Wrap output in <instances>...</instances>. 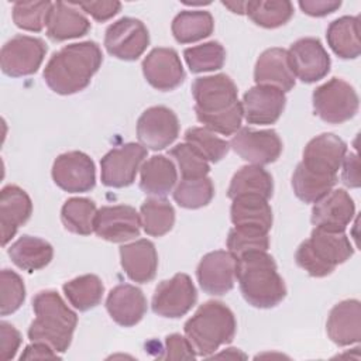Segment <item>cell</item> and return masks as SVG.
<instances>
[{
	"instance_id": "6da1fadb",
	"label": "cell",
	"mask_w": 361,
	"mask_h": 361,
	"mask_svg": "<svg viewBox=\"0 0 361 361\" xmlns=\"http://www.w3.org/2000/svg\"><path fill=\"white\" fill-rule=\"evenodd\" d=\"M103 62L94 41L71 44L55 52L44 68V80L58 94H73L90 83Z\"/></svg>"
},
{
	"instance_id": "7a4b0ae2",
	"label": "cell",
	"mask_w": 361,
	"mask_h": 361,
	"mask_svg": "<svg viewBox=\"0 0 361 361\" xmlns=\"http://www.w3.org/2000/svg\"><path fill=\"white\" fill-rule=\"evenodd\" d=\"M235 279L243 298L254 307H275L286 296L285 282L267 251H252L235 258Z\"/></svg>"
},
{
	"instance_id": "3957f363",
	"label": "cell",
	"mask_w": 361,
	"mask_h": 361,
	"mask_svg": "<svg viewBox=\"0 0 361 361\" xmlns=\"http://www.w3.org/2000/svg\"><path fill=\"white\" fill-rule=\"evenodd\" d=\"M35 319L30 324L28 338L45 343L56 353H65L72 341L78 316L55 290H41L32 299Z\"/></svg>"
},
{
	"instance_id": "277c9868",
	"label": "cell",
	"mask_w": 361,
	"mask_h": 361,
	"mask_svg": "<svg viewBox=\"0 0 361 361\" xmlns=\"http://www.w3.org/2000/svg\"><path fill=\"white\" fill-rule=\"evenodd\" d=\"M185 336L199 357H210L230 343L237 330L234 313L224 303L209 300L185 323Z\"/></svg>"
},
{
	"instance_id": "5b68a950",
	"label": "cell",
	"mask_w": 361,
	"mask_h": 361,
	"mask_svg": "<svg viewBox=\"0 0 361 361\" xmlns=\"http://www.w3.org/2000/svg\"><path fill=\"white\" fill-rule=\"evenodd\" d=\"M353 254L354 248L344 231L314 227L310 237L298 247L295 261L310 276L323 278Z\"/></svg>"
},
{
	"instance_id": "8992f818",
	"label": "cell",
	"mask_w": 361,
	"mask_h": 361,
	"mask_svg": "<svg viewBox=\"0 0 361 361\" xmlns=\"http://www.w3.org/2000/svg\"><path fill=\"white\" fill-rule=\"evenodd\" d=\"M312 100L314 114L329 124L348 121L357 114L360 104L355 89L340 78H331L316 87Z\"/></svg>"
},
{
	"instance_id": "52a82bcc",
	"label": "cell",
	"mask_w": 361,
	"mask_h": 361,
	"mask_svg": "<svg viewBox=\"0 0 361 361\" xmlns=\"http://www.w3.org/2000/svg\"><path fill=\"white\" fill-rule=\"evenodd\" d=\"M45 54L47 45L41 38L16 35L3 45L0 52V66L7 76H28L38 71Z\"/></svg>"
},
{
	"instance_id": "ba28073f",
	"label": "cell",
	"mask_w": 361,
	"mask_h": 361,
	"mask_svg": "<svg viewBox=\"0 0 361 361\" xmlns=\"http://www.w3.org/2000/svg\"><path fill=\"white\" fill-rule=\"evenodd\" d=\"M149 44V34L142 21L123 17L110 24L104 34V47L110 55L123 61H135Z\"/></svg>"
},
{
	"instance_id": "9c48e42d",
	"label": "cell",
	"mask_w": 361,
	"mask_h": 361,
	"mask_svg": "<svg viewBox=\"0 0 361 361\" xmlns=\"http://www.w3.org/2000/svg\"><path fill=\"white\" fill-rule=\"evenodd\" d=\"M230 148L251 165L275 162L282 152V141L275 130L240 128L230 140Z\"/></svg>"
},
{
	"instance_id": "30bf717a",
	"label": "cell",
	"mask_w": 361,
	"mask_h": 361,
	"mask_svg": "<svg viewBox=\"0 0 361 361\" xmlns=\"http://www.w3.org/2000/svg\"><path fill=\"white\" fill-rule=\"evenodd\" d=\"M196 299L197 292L189 275L175 274L155 288L151 306L154 313L161 317L178 319L193 307Z\"/></svg>"
},
{
	"instance_id": "8fae6325",
	"label": "cell",
	"mask_w": 361,
	"mask_h": 361,
	"mask_svg": "<svg viewBox=\"0 0 361 361\" xmlns=\"http://www.w3.org/2000/svg\"><path fill=\"white\" fill-rule=\"evenodd\" d=\"M147 157V148L128 142L109 151L100 161V178L109 188H126L131 185Z\"/></svg>"
},
{
	"instance_id": "7c38bea8",
	"label": "cell",
	"mask_w": 361,
	"mask_h": 361,
	"mask_svg": "<svg viewBox=\"0 0 361 361\" xmlns=\"http://www.w3.org/2000/svg\"><path fill=\"white\" fill-rule=\"evenodd\" d=\"M52 179L65 192H89L96 185L94 164L80 151H69L56 157L52 165Z\"/></svg>"
},
{
	"instance_id": "4fadbf2b",
	"label": "cell",
	"mask_w": 361,
	"mask_h": 361,
	"mask_svg": "<svg viewBox=\"0 0 361 361\" xmlns=\"http://www.w3.org/2000/svg\"><path fill=\"white\" fill-rule=\"evenodd\" d=\"M179 134L176 114L165 106L147 109L137 121V138L140 144L152 151L169 147Z\"/></svg>"
},
{
	"instance_id": "5bb4252c",
	"label": "cell",
	"mask_w": 361,
	"mask_h": 361,
	"mask_svg": "<svg viewBox=\"0 0 361 361\" xmlns=\"http://www.w3.org/2000/svg\"><path fill=\"white\" fill-rule=\"evenodd\" d=\"M290 69L303 83H314L330 71V56L317 38H300L288 49Z\"/></svg>"
},
{
	"instance_id": "9a60e30c",
	"label": "cell",
	"mask_w": 361,
	"mask_h": 361,
	"mask_svg": "<svg viewBox=\"0 0 361 361\" xmlns=\"http://www.w3.org/2000/svg\"><path fill=\"white\" fill-rule=\"evenodd\" d=\"M140 230L141 217L131 206H103L96 213L93 231L106 241L124 243L138 237Z\"/></svg>"
},
{
	"instance_id": "2e32d148",
	"label": "cell",
	"mask_w": 361,
	"mask_h": 361,
	"mask_svg": "<svg viewBox=\"0 0 361 361\" xmlns=\"http://www.w3.org/2000/svg\"><path fill=\"white\" fill-rule=\"evenodd\" d=\"M237 86L224 73L196 78L192 85V94L196 102L195 111L216 113L233 106L237 99Z\"/></svg>"
},
{
	"instance_id": "e0dca14e",
	"label": "cell",
	"mask_w": 361,
	"mask_h": 361,
	"mask_svg": "<svg viewBox=\"0 0 361 361\" xmlns=\"http://www.w3.org/2000/svg\"><path fill=\"white\" fill-rule=\"evenodd\" d=\"M347 155V144L331 133L320 134L312 138L305 149L302 164L312 172L337 176V172Z\"/></svg>"
},
{
	"instance_id": "ac0fdd59",
	"label": "cell",
	"mask_w": 361,
	"mask_h": 361,
	"mask_svg": "<svg viewBox=\"0 0 361 361\" xmlns=\"http://www.w3.org/2000/svg\"><path fill=\"white\" fill-rule=\"evenodd\" d=\"M196 276L200 288L209 295H224L235 282V258L224 250L212 251L200 259Z\"/></svg>"
},
{
	"instance_id": "d6986e66",
	"label": "cell",
	"mask_w": 361,
	"mask_h": 361,
	"mask_svg": "<svg viewBox=\"0 0 361 361\" xmlns=\"http://www.w3.org/2000/svg\"><path fill=\"white\" fill-rule=\"evenodd\" d=\"M147 82L162 92L173 90L185 80V71L178 52L172 48H154L142 61Z\"/></svg>"
},
{
	"instance_id": "ffe728a7",
	"label": "cell",
	"mask_w": 361,
	"mask_h": 361,
	"mask_svg": "<svg viewBox=\"0 0 361 361\" xmlns=\"http://www.w3.org/2000/svg\"><path fill=\"white\" fill-rule=\"evenodd\" d=\"M286 96L274 86L255 85L245 92L241 106L248 124H274L282 114Z\"/></svg>"
},
{
	"instance_id": "44dd1931",
	"label": "cell",
	"mask_w": 361,
	"mask_h": 361,
	"mask_svg": "<svg viewBox=\"0 0 361 361\" xmlns=\"http://www.w3.org/2000/svg\"><path fill=\"white\" fill-rule=\"evenodd\" d=\"M354 213L355 206L351 196L344 189H334L314 203L312 223L314 227L344 231L351 223Z\"/></svg>"
},
{
	"instance_id": "7402d4cb",
	"label": "cell",
	"mask_w": 361,
	"mask_h": 361,
	"mask_svg": "<svg viewBox=\"0 0 361 361\" xmlns=\"http://www.w3.org/2000/svg\"><path fill=\"white\" fill-rule=\"evenodd\" d=\"M110 317L123 327H133L141 322L147 312V299L141 289L130 283L114 286L106 299Z\"/></svg>"
},
{
	"instance_id": "603a6c76",
	"label": "cell",
	"mask_w": 361,
	"mask_h": 361,
	"mask_svg": "<svg viewBox=\"0 0 361 361\" xmlns=\"http://www.w3.org/2000/svg\"><path fill=\"white\" fill-rule=\"evenodd\" d=\"M326 331L329 338L340 345L357 344L361 338V305L357 299L343 300L330 310Z\"/></svg>"
},
{
	"instance_id": "cb8c5ba5",
	"label": "cell",
	"mask_w": 361,
	"mask_h": 361,
	"mask_svg": "<svg viewBox=\"0 0 361 361\" xmlns=\"http://www.w3.org/2000/svg\"><path fill=\"white\" fill-rule=\"evenodd\" d=\"M32 213L30 196L16 185H7L0 192V226L1 245L14 237L18 227L28 221Z\"/></svg>"
},
{
	"instance_id": "d4e9b609",
	"label": "cell",
	"mask_w": 361,
	"mask_h": 361,
	"mask_svg": "<svg viewBox=\"0 0 361 361\" xmlns=\"http://www.w3.org/2000/svg\"><path fill=\"white\" fill-rule=\"evenodd\" d=\"M254 80L257 85H267L289 92L296 82L290 69L288 51L283 48H269L257 59L254 69Z\"/></svg>"
},
{
	"instance_id": "484cf974",
	"label": "cell",
	"mask_w": 361,
	"mask_h": 361,
	"mask_svg": "<svg viewBox=\"0 0 361 361\" xmlns=\"http://www.w3.org/2000/svg\"><path fill=\"white\" fill-rule=\"evenodd\" d=\"M121 267L127 276L138 283L151 282L158 268V254L155 245L145 238L120 247Z\"/></svg>"
},
{
	"instance_id": "4316f807",
	"label": "cell",
	"mask_w": 361,
	"mask_h": 361,
	"mask_svg": "<svg viewBox=\"0 0 361 361\" xmlns=\"http://www.w3.org/2000/svg\"><path fill=\"white\" fill-rule=\"evenodd\" d=\"M90 30V23L73 3H52L47 18V35L55 42L83 37Z\"/></svg>"
},
{
	"instance_id": "83f0119b",
	"label": "cell",
	"mask_w": 361,
	"mask_h": 361,
	"mask_svg": "<svg viewBox=\"0 0 361 361\" xmlns=\"http://www.w3.org/2000/svg\"><path fill=\"white\" fill-rule=\"evenodd\" d=\"M178 179L173 162L164 155L148 158L141 166L140 189L149 196L161 197L168 195Z\"/></svg>"
},
{
	"instance_id": "f1b7e54d",
	"label": "cell",
	"mask_w": 361,
	"mask_h": 361,
	"mask_svg": "<svg viewBox=\"0 0 361 361\" xmlns=\"http://www.w3.org/2000/svg\"><path fill=\"white\" fill-rule=\"evenodd\" d=\"M7 254L20 269L31 274L45 268L51 262L54 257V248L48 241L42 238L21 235L16 243L10 245Z\"/></svg>"
},
{
	"instance_id": "f546056e",
	"label": "cell",
	"mask_w": 361,
	"mask_h": 361,
	"mask_svg": "<svg viewBox=\"0 0 361 361\" xmlns=\"http://www.w3.org/2000/svg\"><path fill=\"white\" fill-rule=\"evenodd\" d=\"M230 217L234 226H254L265 231L272 227V209L259 195H241L231 199Z\"/></svg>"
},
{
	"instance_id": "4dcf8cb0",
	"label": "cell",
	"mask_w": 361,
	"mask_h": 361,
	"mask_svg": "<svg viewBox=\"0 0 361 361\" xmlns=\"http://www.w3.org/2000/svg\"><path fill=\"white\" fill-rule=\"evenodd\" d=\"M329 47L343 59H355L361 54L360 18L343 16L330 23L326 31Z\"/></svg>"
},
{
	"instance_id": "1f68e13d",
	"label": "cell",
	"mask_w": 361,
	"mask_h": 361,
	"mask_svg": "<svg viewBox=\"0 0 361 361\" xmlns=\"http://www.w3.org/2000/svg\"><path fill=\"white\" fill-rule=\"evenodd\" d=\"M272 192L274 180L271 173L259 165H245L231 178L227 196L234 199L241 195H259L269 199L272 197Z\"/></svg>"
},
{
	"instance_id": "d6a6232c",
	"label": "cell",
	"mask_w": 361,
	"mask_h": 361,
	"mask_svg": "<svg viewBox=\"0 0 361 361\" xmlns=\"http://www.w3.org/2000/svg\"><path fill=\"white\" fill-rule=\"evenodd\" d=\"M171 30L178 42L190 44L207 38L214 30V21L209 11L185 10L173 18Z\"/></svg>"
},
{
	"instance_id": "836d02e7",
	"label": "cell",
	"mask_w": 361,
	"mask_h": 361,
	"mask_svg": "<svg viewBox=\"0 0 361 361\" xmlns=\"http://www.w3.org/2000/svg\"><path fill=\"white\" fill-rule=\"evenodd\" d=\"M337 183V176L320 175L309 171L299 162L292 175V188L298 199L305 203H316Z\"/></svg>"
},
{
	"instance_id": "e575fe53",
	"label": "cell",
	"mask_w": 361,
	"mask_h": 361,
	"mask_svg": "<svg viewBox=\"0 0 361 361\" xmlns=\"http://www.w3.org/2000/svg\"><path fill=\"white\" fill-rule=\"evenodd\" d=\"M103 292L104 286L100 278L92 274L78 276L63 285L66 299L75 309L80 312L96 307L102 302Z\"/></svg>"
},
{
	"instance_id": "d590c367",
	"label": "cell",
	"mask_w": 361,
	"mask_h": 361,
	"mask_svg": "<svg viewBox=\"0 0 361 361\" xmlns=\"http://www.w3.org/2000/svg\"><path fill=\"white\" fill-rule=\"evenodd\" d=\"M141 226L148 235L161 237L169 233L175 223L172 204L162 197H148L140 210Z\"/></svg>"
},
{
	"instance_id": "8d00e7d4",
	"label": "cell",
	"mask_w": 361,
	"mask_h": 361,
	"mask_svg": "<svg viewBox=\"0 0 361 361\" xmlns=\"http://www.w3.org/2000/svg\"><path fill=\"white\" fill-rule=\"evenodd\" d=\"M245 14L259 27L276 28L290 20L293 16V6L288 0H254L245 3Z\"/></svg>"
},
{
	"instance_id": "74e56055",
	"label": "cell",
	"mask_w": 361,
	"mask_h": 361,
	"mask_svg": "<svg viewBox=\"0 0 361 361\" xmlns=\"http://www.w3.org/2000/svg\"><path fill=\"white\" fill-rule=\"evenodd\" d=\"M96 204L86 197L68 199L61 210V220L66 230L80 235H89L93 233V224L96 217Z\"/></svg>"
},
{
	"instance_id": "f35d334b",
	"label": "cell",
	"mask_w": 361,
	"mask_h": 361,
	"mask_svg": "<svg viewBox=\"0 0 361 361\" xmlns=\"http://www.w3.org/2000/svg\"><path fill=\"white\" fill-rule=\"evenodd\" d=\"M227 248L234 258L252 251H267L269 248L268 231L254 226H234L227 237Z\"/></svg>"
},
{
	"instance_id": "ab89813d",
	"label": "cell",
	"mask_w": 361,
	"mask_h": 361,
	"mask_svg": "<svg viewBox=\"0 0 361 361\" xmlns=\"http://www.w3.org/2000/svg\"><path fill=\"white\" fill-rule=\"evenodd\" d=\"M214 196V186L210 178H195V179H182L175 190V202L185 209H199L212 202Z\"/></svg>"
},
{
	"instance_id": "60d3db41",
	"label": "cell",
	"mask_w": 361,
	"mask_h": 361,
	"mask_svg": "<svg viewBox=\"0 0 361 361\" xmlns=\"http://www.w3.org/2000/svg\"><path fill=\"white\" fill-rule=\"evenodd\" d=\"M185 61L193 73L210 72L223 68L226 49L217 41H209L202 45L190 47L183 51Z\"/></svg>"
},
{
	"instance_id": "b9f144b4",
	"label": "cell",
	"mask_w": 361,
	"mask_h": 361,
	"mask_svg": "<svg viewBox=\"0 0 361 361\" xmlns=\"http://www.w3.org/2000/svg\"><path fill=\"white\" fill-rule=\"evenodd\" d=\"M185 142L193 147L206 161L219 162L230 149V142L217 137L206 127H190L185 133Z\"/></svg>"
},
{
	"instance_id": "7bdbcfd3",
	"label": "cell",
	"mask_w": 361,
	"mask_h": 361,
	"mask_svg": "<svg viewBox=\"0 0 361 361\" xmlns=\"http://www.w3.org/2000/svg\"><path fill=\"white\" fill-rule=\"evenodd\" d=\"M197 120L203 124V127L209 128L213 133H219L223 135H233L241 128V121L244 118L241 102H235L226 110L216 113H203L196 111Z\"/></svg>"
},
{
	"instance_id": "ee69618b",
	"label": "cell",
	"mask_w": 361,
	"mask_h": 361,
	"mask_svg": "<svg viewBox=\"0 0 361 361\" xmlns=\"http://www.w3.org/2000/svg\"><path fill=\"white\" fill-rule=\"evenodd\" d=\"M51 1H17L13 6V21L25 31L39 32L47 25Z\"/></svg>"
},
{
	"instance_id": "f6af8a7d",
	"label": "cell",
	"mask_w": 361,
	"mask_h": 361,
	"mask_svg": "<svg viewBox=\"0 0 361 361\" xmlns=\"http://www.w3.org/2000/svg\"><path fill=\"white\" fill-rule=\"evenodd\" d=\"M25 299V286L21 276L10 269L0 274V313L7 316L20 309Z\"/></svg>"
},
{
	"instance_id": "bcb514c9",
	"label": "cell",
	"mask_w": 361,
	"mask_h": 361,
	"mask_svg": "<svg viewBox=\"0 0 361 361\" xmlns=\"http://www.w3.org/2000/svg\"><path fill=\"white\" fill-rule=\"evenodd\" d=\"M169 155L175 158L178 162V166L180 169L183 179H195V178H203L207 176L210 166L207 161L189 144L180 142L175 145Z\"/></svg>"
},
{
	"instance_id": "7dc6e473",
	"label": "cell",
	"mask_w": 361,
	"mask_h": 361,
	"mask_svg": "<svg viewBox=\"0 0 361 361\" xmlns=\"http://www.w3.org/2000/svg\"><path fill=\"white\" fill-rule=\"evenodd\" d=\"M21 344L20 331L7 322L0 323V355L3 361L14 358Z\"/></svg>"
},
{
	"instance_id": "c3c4849f",
	"label": "cell",
	"mask_w": 361,
	"mask_h": 361,
	"mask_svg": "<svg viewBox=\"0 0 361 361\" xmlns=\"http://www.w3.org/2000/svg\"><path fill=\"white\" fill-rule=\"evenodd\" d=\"M165 360H193L196 354L189 340L180 334H171L165 340Z\"/></svg>"
},
{
	"instance_id": "681fc988",
	"label": "cell",
	"mask_w": 361,
	"mask_h": 361,
	"mask_svg": "<svg viewBox=\"0 0 361 361\" xmlns=\"http://www.w3.org/2000/svg\"><path fill=\"white\" fill-rule=\"evenodd\" d=\"M75 6L80 7L83 11L90 14L96 21H106L114 17L120 8L121 3L120 1H73Z\"/></svg>"
},
{
	"instance_id": "f907efd6",
	"label": "cell",
	"mask_w": 361,
	"mask_h": 361,
	"mask_svg": "<svg viewBox=\"0 0 361 361\" xmlns=\"http://www.w3.org/2000/svg\"><path fill=\"white\" fill-rule=\"evenodd\" d=\"M341 6V1L336 0H300L299 7L302 11L312 17H324L334 13Z\"/></svg>"
},
{
	"instance_id": "816d5d0a",
	"label": "cell",
	"mask_w": 361,
	"mask_h": 361,
	"mask_svg": "<svg viewBox=\"0 0 361 361\" xmlns=\"http://www.w3.org/2000/svg\"><path fill=\"white\" fill-rule=\"evenodd\" d=\"M343 175L341 179L348 188L360 186V161L357 154H348L343 159Z\"/></svg>"
},
{
	"instance_id": "f5cc1de1",
	"label": "cell",
	"mask_w": 361,
	"mask_h": 361,
	"mask_svg": "<svg viewBox=\"0 0 361 361\" xmlns=\"http://www.w3.org/2000/svg\"><path fill=\"white\" fill-rule=\"evenodd\" d=\"M44 358H59L56 351L45 343L32 341V344L27 345L20 355V360H44Z\"/></svg>"
},
{
	"instance_id": "db71d44e",
	"label": "cell",
	"mask_w": 361,
	"mask_h": 361,
	"mask_svg": "<svg viewBox=\"0 0 361 361\" xmlns=\"http://www.w3.org/2000/svg\"><path fill=\"white\" fill-rule=\"evenodd\" d=\"M233 358V360H235V358H245V354H243L241 351H238L237 348H227L226 351H223V353H220V354H214V355H212V358Z\"/></svg>"
},
{
	"instance_id": "11a10c76",
	"label": "cell",
	"mask_w": 361,
	"mask_h": 361,
	"mask_svg": "<svg viewBox=\"0 0 361 361\" xmlns=\"http://www.w3.org/2000/svg\"><path fill=\"white\" fill-rule=\"evenodd\" d=\"M245 3L247 1H223V6L228 7L233 13H237V14H245Z\"/></svg>"
}]
</instances>
